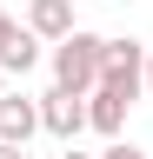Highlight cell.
<instances>
[{
  "instance_id": "1",
  "label": "cell",
  "mask_w": 153,
  "mask_h": 159,
  "mask_svg": "<svg viewBox=\"0 0 153 159\" xmlns=\"http://www.w3.org/2000/svg\"><path fill=\"white\" fill-rule=\"evenodd\" d=\"M100 60H107V40L87 33V27H73L67 40H53V80L73 86V93H93V86H100Z\"/></svg>"
},
{
  "instance_id": "6",
  "label": "cell",
  "mask_w": 153,
  "mask_h": 159,
  "mask_svg": "<svg viewBox=\"0 0 153 159\" xmlns=\"http://www.w3.org/2000/svg\"><path fill=\"white\" fill-rule=\"evenodd\" d=\"M27 27L40 40H67L80 20H73V0H27Z\"/></svg>"
},
{
  "instance_id": "9",
  "label": "cell",
  "mask_w": 153,
  "mask_h": 159,
  "mask_svg": "<svg viewBox=\"0 0 153 159\" xmlns=\"http://www.w3.org/2000/svg\"><path fill=\"white\" fill-rule=\"evenodd\" d=\"M13 27H20V20H13L7 7H0V47H7V40H13Z\"/></svg>"
},
{
  "instance_id": "4",
  "label": "cell",
  "mask_w": 153,
  "mask_h": 159,
  "mask_svg": "<svg viewBox=\"0 0 153 159\" xmlns=\"http://www.w3.org/2000/svg\"><path fill=\"white\" fill-rule=\"evenodd\" d=\"M33 133H40V99H27V93H0V139L27 146Z\"/></svg>"
},
{
  "instance_id": "3",
  "label": "cell",
  "mask_w": 153,
  "mask_h": 159,
  "mask_svg": "<svg viewBox=\"0 0 153 159\" xmlns=\"http://www.w3.org/2000/svg\"><path fill=\"white\" fill-rule=\"evenodd\" d=\"M40 133L80 139V133H87V93H73V86L53 80V93H40Z\"/></svg>"
},
{
  "instance_id": "7",
  "label": "cell",
  "mask_w": 153,
  "mask_h": 159,
  "mask_svg": "<svg viewBox=\"0 0 153 159\" xmlns=\"http://www.w3.org/2000/svg\"><path fill=\"white\" fill-rule=\"evenodd\" d=\"M0 66H7V73H33V66H40V33H33V27H13V40L0 47Z\"/></svg>"
},
{
  "instance_id": "8",
  "label": "cell",
  "mask_w": 153,
  "mask_h": 159,
  "mask_svg": "<svg viewBox=\"0 0 153 159\" xmlns=\"http://www.w3.org/2000/svg\"><path fill=\"white\" fill-rule=\"evenodd\" d=\"M100 159H146V152L133 146V139H107V152H100Z\"/></svg>"
},
{
  "instance_id": "12",
  "label": "cell",
  "mask_w": 153,
  "mask_h": 159,
  "mask_svg": "<svg viewBox=\"0 0 153 159\" xmlns=\"http://www.w3.org/2000/svg\"><path fill=\"white\" fill-rule=\"evenodd\" d=\"M146 93H153V53H146Z\"/></svg>"
},
{
  "instance_id": "13",
  "label": "cell",
  "mask_w": 153,
  "mask_h": 159,
  "mask_svg": "<svg viewBox=\"0 0 153 159\" xmlns=\"http://www.w3.org/2000/svg\"><path fill=\"white\" fill-rule=\"evenodd\" d=\"M0 93H7V66H0Z\"/></svg>"
},
{
  "instance_id": "11",
  "label": "cell",
  "mask_w": 153,
  "mask_h": 159,
  "mask_svg": "<svg viewBox=\"0 0 153 159\" xmlns=\"http://www.w3.org/2000/svg\"><path fill=\"white\" fill-rule=\"evenodd\" d=\"M60 159H100V152H73V139H67V152H60Z\"/></svg>"
},
{
  "instance_id": "2",
  "label": "cell",
  "mask_w": 153,
  "mask_h": 159,
  "mask_svg": "<svg viewBox=\"0 0 153 159\" xmlns=\"http://www.w3.org/2000/svg\"><path fill=\"white\" fill-rule=\"evenodd\" d=\"M100 86L140 99L146 93V47L140 40H107V60H100Z\"/></svg>"
},
{
  "instance_id": "5",
  "label": "cell",
  "mask_w": 153,
  "mask_h": 159,
  "mask_svg": "<svg viewBox=\"0 0 153 159\" xmlns=\"http://www.w3.org/2000/svg\"><path fill=\"white\" fill-rule=\"evenodd\" d=\"M127 106H133L127 93H113V86H93V93H87V126L100 133V139H120V126H127Z\"/></svg>"
},
{
  "instance_id": "10",
  "label": "cell",
  "mask_w": 153,
  "mask_h": 159,
  "mask_svg": "<svg viewBox=\"0 0 153 159\" xmlns=\"http://www.w3.org/2000/svg\"><path fill=\"white\" fill-rule=\"evenodd\" d=\"M0 159H27V146H13V139H0Z\"/></svg>"
}]
</instances>
